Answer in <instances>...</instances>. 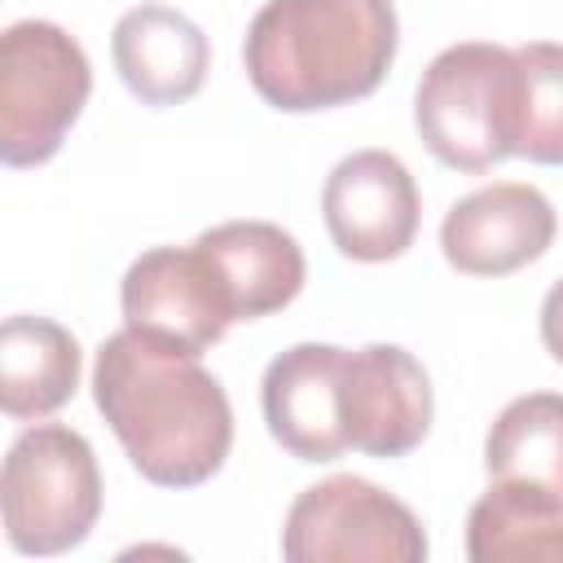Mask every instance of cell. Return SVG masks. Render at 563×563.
<instances>
[{
    "label": "cell",
    "mask_w": 563,
    "mask_h": 563,
    "mask_svg": "<svg viewBox=\"0 0 563 563\" xmlns=\"http://www.w3.org/2000/svg\"><path fill=\"white\" fill-rule=\"evenodd\" d=\"M471 563H559L563 506L537 488L493 479L466 515Z\"/></svg>",
    "instance_id": "cell-16"
},
{
    "label": "cell",
    "mask_w": 563,
    "mask_h": 563,
    "mask_svg": "<svg viewBox=\"0 0 563 563\" xmlns=\"http://www.w3.org/2000/svg\"><path fill=\"white\" fill-rule=\"evenodd\" d=\"M427 550L418 515L361 475H330L303 488L282 523L290 563H422Z\"/></svg>",
    "instance_id": "cell-6"
},
{
    "label": "cell",
    "mask_w": 563,
    "mask_h": 563,
    "mask_svg": "<svg viewBox=\"0 0 563 563\" xmlns=\"http://www.w3.org/2000/svg\"><path fill=\"white\" fill-rule=\"evenodd\" d=\"M325 233L356 264H387L413 246L422 198L409 167L387 150H356L334 163L321 189Z\"/></svg>",
    "instance_id": "cell-7"
},
{
    "label": "cell",
    "mask_w": 563,
    "mask_h": 563,
    "mask_svg": "<svg viewBox=\"0 0 563 563\" xmlns=\"http://www.w3.org/2000/svg\"><path fill=\"white\" fill-rule=\"evenodd\" d=\"M523 79L519 154L541 167H563V44L532 40L515 48Z\"/></svg>",
    "instance_id": "cell-17"
},
{
    "label": "cell",
    "mask_w": 563,
    "mask_h": 563,
    "mask_svg": "<svg viewBox=\"0 0 563 563\" xmlns=\"http://www.w3.org/2000/svg\"><path fill=\"white\" fill-rule=\"evenodd\" d=\"M559 216L537 185L497 180L457 198L440 224L444 260L466 277H506L541 260L554 242Z\"/></svg>",
    "instance_id": "cell-10"
},
{
    "label": "cell",
    "mask_w": 563,
    "mask_h": 563,
    "mask_svg": "<svg viewBox=\"0 0 563 563\" xmlns=\"http://www.w3.org/2000/svg\"><path fill=\"white\" fill-rule=\"evenodd\" d=\"M484 471L563 506V391L515 396L484 435Z\"/></svg>",
    "instance_id": "cell-15"
},
{
    "label": "cell",
    "mask_w": 563,
    "mask_h": 563,
    "mask_svg": "<svg viewBox=\"0 0 563 563\" xmlns=\"http://www.w3.org/2000/svg\"><path fill=\"white\" fill-rule=\"evenodd\" d=\"M79 387V343L48 317H9L0 330V405L18 422L57 413Z\"/></svg>",
    "instance_id": "cell-14"
},
{
    "label": "cell",
    "mask_w": 563,
    "mask_h": 563,
    "mask_svg": "<svg viewBox=\"0 0 563 563\" xmlns=\"http://www.w3.org/2000/svg\"><path fill=\"white\" fill-rule=\"evenodd\" d=\"M523 79L506 44L462 40L431 57L413 97L422 145L453 172H488L519 154Z\"/></svg>",
    "instance_id": "cell-3"
},
{
    "label": "cell",
    "mask_w": 563,
    "mask_h": 563,
    "mask_svg": "<svg viewBox=\"0 0 563 563\" xmlns=\"http://www.w3.org/2000/svg\"><path fill=\"white\" fill-rule=\"evenodd\" d=\"M233 321H260L282 312L308 277L299 242L273 220H224L194 238Z\"/></svg>",
    "instance_id": "cell-12"
},
{
    "label": "cell",
    "mask_w": 563,
    "mask_h": 563,
    "mask_svg": "<svg viewBox=\"0 0 563 563\" xmlns=\"http://www.w3.org/2000/svg\"><path fill=\"white\" fill-rule=\"evenodd\" d=\"M431 413V378L413 352L396 343L343 352L339 422L347 449L369 457H405L427 440Z\"/></svg>",
    "instance_id": "cell-8"
},
{
    "label": "cell",
    "mask_w": 563,
    "mask_h": 563,
    "mask_svg": "<svg viewBox=\"0 0 563 563\" xmlns=\"http://www.w3.org/2000/svg\"><path fill=\"white\" fill-rule=\"evenodd\" d=\"M114 70L141 106L189 101L211 66V44L194 18L167 4H136L114 22L110 35Z\"/></svg>",
    "instance_id": "cell-13"
},
{
    "label": "cell",
    "mask_w": 563,
    "mask_h": 563,
    "mask_svg": "<svg viewBox=\"0 0 563 563\" xmlns=\"http://www.w3.org/2000/svg\"><path fill=\"white\" fill-rule=\"evenodd\" d=\"M92 400L128 462L158 488L207 484L233 449V405L220 378L141 330L123 325L97 347Z\"/></svg>",
    "instance_id": "cell-1"
},
{
    "label": "cell",
    "mask_w": 563,
    "mask_h": 563,
    "mask_svg": "<svg viewBox=\"0 0 563 563\" xmlns=\"http://www.w3.org/2000/svg\"><path fill=\"white\" fill-rule=\"evenodd\" d=\"M541 343H545V352L563 365V277L545 290V299H541Z\"/></svg>",
    "instance_id": "cell-18"
},
{
    "label": "cell",
    "mask_w": 563,
    "mask_h": 563,
    "mask_svg": "<svg viewBox=\"0 0 563 563\" xmlns=\"http://www.w3.org/2000/svg\"><path fill=\"white\" fill-rule=\"evenodd\" d=\"M92 92V66L57 22L26 18L0 35V158L48 163Z\"/></svg>",
    "instance_id": "cell-5"
},
{
    "label": "cell",
    "mask_w": 563,
    "mask_h": 563,
    "mask_svg": "<svg viewBox=\"0 0 563 563\" xmlns=\"http://www.w3.org/2000/svg\"><path fill=\"white\" fill-rule=\"evenodd\" d=\"M4 532L18 554L48 559L75 550L101 515V471L92 444L66 422L26 427L0 475Z\"/></svg>",
    "instance_id": "cell-4"
},
{
    "label": "cell",
    "mask_w": 563,
    "mask_h": 563,
    "mask_svg": "<svg viewBox=\"0 0 563 563\" xmlns=\"http://www.w3.org/2000/svg\"><path fill=\"white\" fill-rule=\"evenodd\" d=\"M391 0H264L242 40L251 88L286 114L369 97L396 62Z\"/></svg>",
    "instance_id": "cell-2"
},
{
    "label": "cell",
    "mask_w": 563,
    "mask_h": 563,
    "mask_svg": "<svg viewBox=\"0 0 563 563\" xmlns=\"http://www.w3.org/2000/svg\"><path fill=\"white\" fill-rule=\"evenodd\" d=\"M123 325L176 352L202 356L224 339L233 312L198 246H154L136 255L119 286Z\"/></svg>",
    "instance_id": "cell-9"
},
{
    "label": "cell",
    "mask_w": 563,
    "mask_h": 563,
    "mask_svg": "<svg viewBox=\"0 0 563 563\" xmlns=\"http://www.w3.org/2000/svg\"><path fill=\"white\" fill-rule=\"evenodd\" d=\"M343 352L334 343H295L268 361L260 405L268 435L299 462H334L347 453L339 422Z\"/></svg>",
    "instance_id": "cell-11"
}]
</instances>
